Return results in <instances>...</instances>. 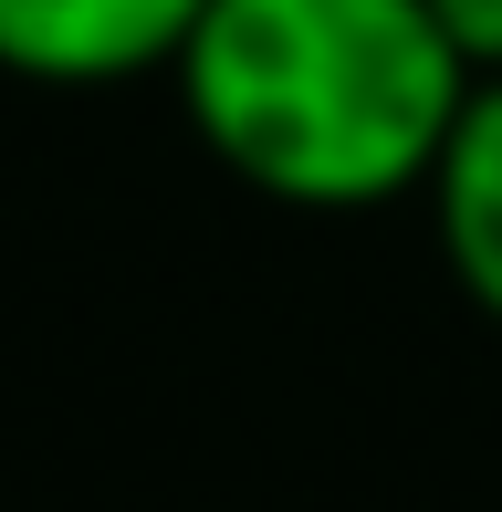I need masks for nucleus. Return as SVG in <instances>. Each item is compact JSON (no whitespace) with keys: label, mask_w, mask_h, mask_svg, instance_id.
<instances>
[{"label":"nucleus","mask_w":502,"mask_h":512,"mask_svg":"<svg viewBox=\"0 0 502 512\" xmlns=\"http://www.w3.org/2000/svg\"><path fill=\"white\" fill-rule=\"evenodd\" d=\"M168 74L199 147L293 209L429 189L450 115L471 105L419 0H210Z\"/></svg>","instance_id":"obj_1"},{"label":"nucleus","mask_w":502,"mask_h":512,"mask_svg":"<svg viewBox=\"0 0 502 512\" xmlns=\"http://www.w3.org/2000/svg\"><path fill=\"white\" fill-rule=\"evenodd\" d=\"M210 0H0V74L21 84H136L189 53Z\"/></svg>","instance_id":"obj_2"},{"label":"nucleus","mask_w":502,"mask_h":512,"mask_svg":"<svg viewBox=\"0 0 502 512\" xmlns=\"http://www.w3.org/2000/svg\"><path fill=\"white\" fill-rule=\"evenodd\" d=\"M429 220H440L450 283L502 324V84H471V105L450 115V147L429 168Z\"/></svg>","instance_id":"obj_3"},{"label":"nucleus","mask_w":502,"mask_h":512,"mask_svg":"<svg viewBox=\"0 0 502 512\" xmlns=\"http://www.w3.org/2000/svg\"><path fill=\"white\" fill-rule=\"evenodd\" d=\"M429 21H440L450 63H461L471 84H502V0H419Z\"/></svg>","instance_id":"obj_4"}]
</instances>
